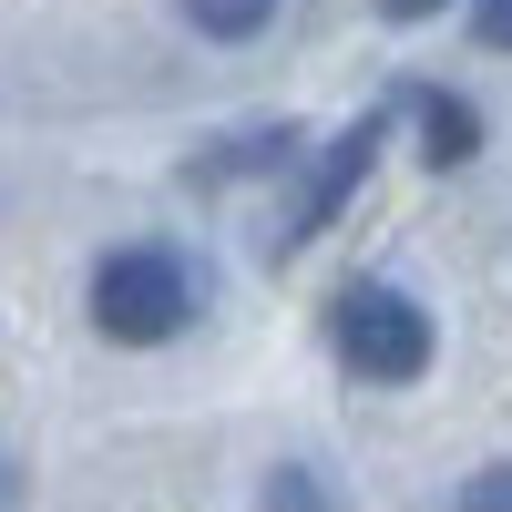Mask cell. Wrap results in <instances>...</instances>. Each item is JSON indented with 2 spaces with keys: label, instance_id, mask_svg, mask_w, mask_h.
<instances>
[{
  "label": "cell",
  "instance_id": "1",
  "mask_svg": "<svg viewBox=\"0 0 512 512\" xmlns=\"http://www.w3.org/2000/svg\"><path fill=\"white\" fill-rule=\"evenodd\" d=\"M195 318V267L175 246H113L93 267V328L113 349H164Z\"/></svg>",
  "mask_w": 512,
  "mask_h": 512
},
{
  "label": "cell",
  "instance_id": "2",
  "mask_svg": "<svg viewBox=\"0 0 512 512\" xmlns=\"http://www.w3.org/2000/svg\"><path fill=\"white\" fill-rule=\"evenodd\" d=\"M328 338H338V359H349L359 379H379V390H410L420 369H431V308H420L410 287H338V308H328Z\"/></svg>",
  "mask_w": 512,
  "mask_h": 512
},
{
  "label": "cell",
  "instance_id": "3",
  "mask_svg": "<svg viewBox=\"0 0 512 512\" xmlns=\"http://www.w3.org/2000/svg\"><path fill=\"white\" fill-rule=\"evenodd\" d=\"M369 154H379V123H359V134H338V144H328V164H318V185L297 195V216H287V236H277V246H308V236H318V226L338 216V195H349V185L369 175Z\"/></svg>",
  "mask_w": 512,
  "mask_h": 512
},
{
  "label": "cell",
  "instance_id": "4",
  "mask_svg": "<svg viewBox=\"0 0 512 512\" xmlns=\"http://www.w3.org/2000/svg\"><path fill=\"white\" fill-rule=\"evenodd\" d=\"M410 113H420V154L431 164H472L482 154V113L461 93H410Z\"/></svg>",
  "mask_w": 512,
  "mask_h": 512
},
{
  "label": "cell",
  "instance_id": "5",
  "mask_svg": "<svg viewBox=\"0 0 512 512\" xmlns=\"http://www.w3.org/2000/svg\"><path fill=\"white\" fill-rule=\"evenodd\" d=\"M185 21L205 31V41H256L277 21V0H185Z\"/></svg>",
  "mask_w": 512,
  "mask_h": 512
},
{
  "label": "cell",
  "instance_id": "6",
  "mask_svg": "<svg viewBox=\"0 0 512 512\" xmlns=\"http://www.w3.org/2000/svg\"><path fill=\"white\" fill-rule=\"evenodd\" d=\"M267 512H338L318 472H267Z\"/></svg>",
  "mask_w": 512,
  "mask_h": 512
},
{
  "label": "cell",
  "instance_id": "7",
  "mask_svg": "<svg viewBox=\"0 0 512 512\" xmlns=\"http://www.w3.org/2000/svg\"><path fill=\"white\" fill-rule=\"evenodd\" d=\"M461 512H512V461H492V472L461 482Z\"/></svg>",
  "mask_w": 512,
  "mask_h": 512
},
{
  "label": "cell",
  "instance_id": "8",
  "mask_svg": "<svg viewBox=\"0 0 512 512\" xmlns=\"http://www.w3.org/2000/svg\"><path fill=\"white\" fill-rule=\"evenodd\" d=\"M472 31H482V52H512V0H482Z\"/></svg>",
  "mask_w": 512,
  "mask_h": 512
},
{
  "label": "cell",
  "instance_id": "9",
  "mask_svg": "<svg viewBox=\"0 0 512 512\" xmlns=\"http://www.w3.org/2000/svg\"><path fill=\"white\" fill-rule=\"evenodd\" d=\"M379 11H390V21H431L441 0H379Z\"/></svg>",
  "mask_w": 512,
  "mask_h": 512
},
{
  "label": "cell",
  "instance_id": "10",
  "mask_svg": "<svg viewBox=\"0 0 512 512\" xmlns=\"http://www.w3.org/2000/svg\"><path fill=\"white\" fill-rule=\"evenodd\" d=\"M0 512H21V472H11V461H0Z\"/></svg>",
  "mask_w": 512,
  "mask_h": 512
}]
</instances>
